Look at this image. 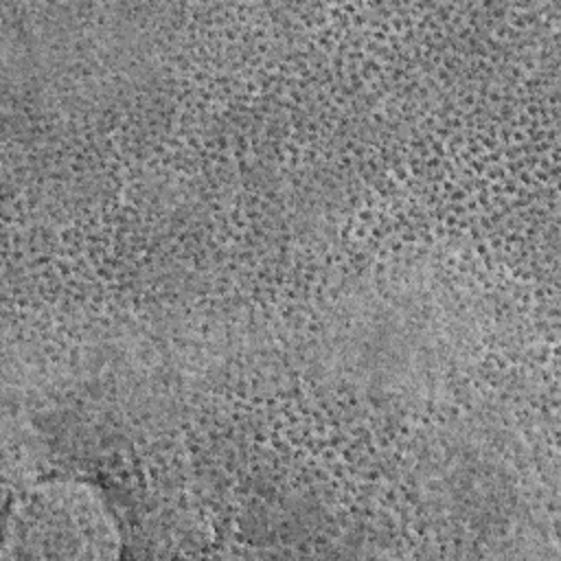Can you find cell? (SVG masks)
Instances as JSON below:
<instances>
[{
	"instance_id": "1",
	"label": "cell",
	"mask_w": 561,
	"mask_h": 561,
	"mask_svg": "<svg viewBox=\"0 0 561 561\" xmlns=\"http://www.w3.org/2000/svg\"><path fill=\"white\" fill-rule=\"evenodd\" d=\"M462 302L421 272L368 278L342 296L324 327V366L370 397L423 399L473 348Z\"/></svg>"
},
{
	"instance_id": "2",
	"label": "cell",
	"mask_w": 561,
	"mask_h": 561,
	"mask_svg": "<svg viewBox=\"0 0 561 561\" xmlns=\"http://www.w3.org/2000/svg\"><path fill=\"white\" fill-rule=\"evenodd\" d=\"M118 524L101 491L83 480L57 478L26 489L4 530V559H114Z\"/></svg>"
}]
</instances>
